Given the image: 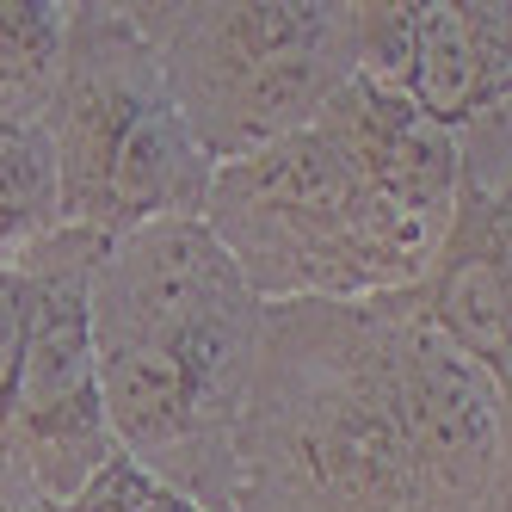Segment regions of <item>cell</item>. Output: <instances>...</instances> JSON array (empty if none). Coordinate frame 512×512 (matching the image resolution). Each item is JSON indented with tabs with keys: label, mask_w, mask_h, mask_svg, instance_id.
<instances>
[{
	"label": "cell",
	"mask_w": 512,
	"mask_h": 512,
	"mask_svg": "<svg viewBox=\"0 0 512 512\" xmlns=\"http://www.w3.org/2000/svg\"><path fill=\"white\" fill-rule=\"evenodd\" d=\"M235 512H512L506 389L389 303H278Z\"/></svg>",
	"instance_id": "6da1fadb"
},
{
	"label": "cell",
	"mask_w": 512,
	"mask_h": 512,
	"mask_svg": "<svg viewBox=\"0 0 512 512\" xmlns=\"http://www.w3.org/2000/svg\"><path fill=\"white\" fill-rule=\"evenodd\" d=\"M87 321L118 457L198 512H235V451L266 303L241 284L216 235L198 216L112 235L93 266Z\"/></svg>",
	"instance_id": "7a4b0ae2"
},
{
	"label": "cell",
	"mask_w": 512,
	"mask_h": 512,
	"mask_svg": "<svg viewBox=\"0 0 512 512\" xmlns=\"http://www.w3.org/2000/svg\"><path fill=\"white\" fill-rule=\"evenodd\" d=\"M198 223L266 309L395 297L438 247V229L364 186L315 124L260 155L210 167Z\"/></svg>",
	"instance_id": "3957f363"
},
{
	"label": "cell",
	"mask_w": 512,
	"mask_h": 512,
	"mask_svg": "<svg viewBox=\"0 0 512 512\" xmlns=\"http://www.w3.org/2000/svg\"><path fill=\"white\" fill-rule=\"evenodd\" d=\"M38 124L62 229L112 241L142 223L198 216L210 161L124 0H68V38Z\"/></svg>",
	"instance_id": "277c9868"
},
{
	"label": "cell",
	"mask_w": 512,
	"mask_h": 512,
	"mask_svg": "<svg viewBox=\"0 0 512 512\" xmlns=\"http://www.w3.org/2000/svg\"><path fill=\"white\" fill-rule=\"evenodd\" d=\"M210 167L260 155L352 81L346 0H124Z\"/></svg>",
	"instance_id": "5b68a950"
},
{
	"label": "cell",
	"mask_w": 512,
	"mask_h": 512,
	"mask_svg": "<svg viewBox=\"0 0 512 512\" xmlns=\"http://www.w3.org/2000/svg\"><path fill=\"white\" fill-rule=\"evenodd\" d=\"M99 247H105L99 235L56 223L50 235L13 253L25 278V334L7 408V463L38 506H68L105 463H118V445L99 408L93 321H87Z\"/></svg>",
	"instance_id": "8992f818"
},
{
	"label": "cell",
	"mask_w": 512,
	"mask_h": 512,
	"mask_svg": "<svg viewBox=\"0 0 512 512\" xmlns=\"http://www.w3.org/2000/svg\"><path fill=\"white\" fill-rule=\"evenodd\" d=\"M395 93L457 149L469 186L512 192V7L414 0Z\"/></svg>",
	"instance_id": "52a82bcc"
},
{
	"label": "cell",
	"mask_w": 512,
	"mask_h": 512,
	"mask_svg": "<svg viewBox=\"0 0 512 512\" xmlns=\"http://www.w3.org/2000/svg\"><path fill=\"white\" fill-rule=\"evenodd\" d=\"M377 303L420 321L432 340H445L494 389H506L512 383V192L469 186L457 173V198L426 272Z\"/></svg>",
	"instance_id": "ba28073f"
},
{
	"label": "cell",
	"mask_w": 512,
	"mask_h": 512,
	"mask_svg": "<svg viewBox=\"0 0 512 512\" xmlns=\"http://www.w3.org/2000/svg\"><path fill=\"white\" fill-rule=\"evenodd\" d=\"M315 130L358 167L364 186H377L395 210H408L414 223L445 229L451 198H457V149L451 136L426 124L401 93L377 81H346L321 105Z\"/></svg>",
	"instance_id": "9c48e42d"
},
{
	"label": "cell",
	"mask_w": 512,
	"mask_h": 512,
	"mask_svg": "<svg viewBox=\"0 0 512 512\" xmlns=\"http://www.w3.org/2000/svg\"><path fill=\"white\" fill-rule=\"evenodd\" d=\"M56 229L50 142L31 105H0V260Z\"/></svg>",
	"instance_id": "30bf717a"
},
{
	"label": "cell",
	"mask_w": 512,
	"mask_h": 512,
	"mask_svg": "<svg viewBox=\"0 0 512 512\" xmlns=\"http://www.w3.org/2000/svg\"><path fill=\"white\" fill-rule=\"evenodd\" d=\"M68 38V0H0V105L38 112Z\"/></svg>",
	"instance_id": "8fae6325"
},
{
	"label": "cell",
	"mask_w": 512,
	"mask_h": 512,
	"mask_svg": "<svg viewBox=\"0 0 512 512\" xmlns=\"http://www.w3.org/2000/svg\"><path fill=\"white\" fill-rule=\"evenodd\" d=\"M19 334H25V278L13 260H0V506H38L7 463V408H13V371H19Z\"/></svg>",
	"instance_id": "7c38bea8"
},
{
	"label": "cell",
	"mask_w": 512,
	"mask_h": 512,
	"mask_svg": "<svg viewBox=\"0 0 512 512\" xmlns=\"http://www.w3.org/2000/svg\"><path fill=\"white\" fill-rule=\"evenodd\" d=\"M0 512H62V506H0Z\"/></svg>",
	"instance_id": "4fadbf2b"
}]
</instances>
